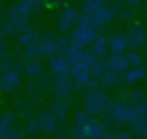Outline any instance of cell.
Masks as SVG:
<instances>
[{"mask_svg": "<svg viewBox=\"0 0 147 139\" xmlns=\"http://www.w3.org/2000/svg\"><path fill=\"white\" fill-rule=\"evenodd\" d=\"M114 102L111 101L109 94L102 90H96L86 94L84 99L85 110L92 116L98 117L103 114H109Z\"/></svg>", "mask_w": 147, "mask_h": 139, "instance_id": "obj_1", "label": "cell"}, {"mask_svg": "<svg viewBox=\"0 0 147 139\" xmlns=\"http://www.w3.org/2000/svg\"><path fill=\"white\" fill-rule=\"evenodd\" d=\"M92 75L99 82L100 87L105 88L116 87L122 80L121 75L113 72L105 61H96V63L92 67Z\"/></svg>", "mask_w": 147, "mask_h": 139, "instance_id": "obj_2", "label": "cell"}, {"mask_svg": "<svg viewBox=\"0 0 147 139\" xmlns=\"http://www.w3.org/2000/svg\"><path fill=\"white\" fill-rule=\"evenodd\" d=\"M136 107L130 105L127 101H118L114 103L110 113L109 118L111 122L116 123L117 125H131L136 118Z\"/></svg>", "mask_w": 147, "mask_h": 139, "instance_id": "obj_3", "label": "cell"}, {"mask_svg": "<svg viewBox=\"0 0 147 139\" xmlns=\"http://www.w3.org/2000/svg\"><path fill=\"white\" fill-rule=\"evenodd\" d=\"M107 132L106 125L98 118L93 117L85 126H75L71 130V137L75 139H101Z\"/></svg>", "mask_w": 147, "mask_h": 139, "instance_id": "obj_4", "label": "cell"}, {"mask_svg": "<svg viewBox=\"0 0 147 139\" xmlns=\"http://www.w3.org/2000/svg\"><path fill=\"white\" fill-rule=\"evenodd\" d=\"M126 41H127V47L130 49L137 51L140 47H144L147 43V32L145 26L139 23V22H134L132 24H130L124 33Z\"/></svg>", "mask_w": 147, "mask_h": 139, "instance_id": "obj_5", "label": "cell"}, {"mask_svg": "<svg viewBox=\"0 0 147 139\" xmlns=\"http://www.w3.org/2000/svg\"><path fill=\"white\" fill-rule=\"evenodd\" d=\"M69 75L74 80L75 87L77 88H84L86 84L93 78L92 67L86 62H77L71 64Z\"/></svg>", "mask_w": 147, "mask_h": 139, "instance_id": "obj_6", "label": "cell"}, {"mask_svg": "<svg viewBox=\"0 0 147 139\" xmlns=\"http://www.w3.org/2000/svg\"><path fill=\"white\" fill-rule=\"evenodd\" d=\"M74 88H75V84L69 74L54 76L52 80V90L56 100L68 99V96L71 94Z\"/></svg>", "mask_w": 147, "mask_h": 139, "instance_id": "obj_7", "label": "cell"}, {"mask_svg": "<svg viewBox=\"0 0 147 139\" xmlns=\"http://www.w3.org/2000/svg\"><path fill=\"white\" fill-rule=\"evenodd\" d=\"M136 118L130 125V132L139 138L147 137V105L136 107Z\"/></svg>", "mask_w": 147, "mask_h": 139, "instance_id": "obj_8", "label": "cell"}, {"mask_svg": "<svg viewBox=\"0 0 147 139\" xmlns=\"http://www.w3.org/2000/svg\"><path fill=\"white\" fill-rule=\"evenodd\" d=\"M78 16H79V11L75 7L67 6L65 8H63V10L60 14L59 23H57L59 29L62 32H65V31L71 30L72 26L76 25L77 20H78Z\"/></svg>", "mask_w": 147, "mask_h": 139, "instance_id": "obj_9", "label": "cell"}, {"mask_svg": "<svg viewBox=\"0 0 147 139\" xmlns=\"http://www.w3.org/2000/svg\"><path fill=\"white\" fill-rule=\"evenodd\" d=\"M40 1H36V0H25V1H21L15 3L9 11L15 13L26 20H29L30 16H32L41 6Z\"/></svg>", "mask_w": 147, "mask_h": 139, "instance_id": "obj_10", "label": "cell"}, {"mask_svg": "<svg viewBox=\"0 0 147 139\" xmlns=\"http://www.w3.org/2000/svg\"><path fill=\"white\" fill-rule=\"evenodd\" d=\"M47 65H48V70L54 76L69 74L70 68H71V63L69 62V60L64 55H56V56L51 57L48 60Z\"/></svg>", "mask_w": 147, "mask_h": 139, "instance_id": "obj_11", "label": "cell"}, {"mask_svg": "<svg viewBox=\"0 0 147 139\" xmlns=\"http://www.w3.org/2000/svg\"><path fill=\"white\" fill-rule=\"evenodd\" d=\"M37 122L39 124L40 130L46 134L55 132L59 124V119L51 111H41L37 117Z\"/></svg>", "mask_w": 147, "mask_h": 139, "instance_id": "obj_12", "label": "cell"}, {"mask_svg": "<svg viewBox=\"0 0 147 139\" xmlns=\"http://www.w3.org/2000/svg\"><path fill=\"white\" fill-rule=\"evenodd\" d=\"M114 16H115V14H114L113 7H109L108 5H105L99 10H96L91 17L93 20V23H94L95 28L99 29V28H103V26H107L108 24H110Z\"/></svg>", "mask_w": 147, "mask_h": 139, "instance_id": "obj_13", "label": "cell"}, {"mask_svg": "<svg viewBox=\"0 0 147 139\" xmlns=\"http://www.w3.org/2000/svg\"><path fill=\"white\" fill-rule=\"evenodd\" d=\"M21 83V75L15 70H6L0 76V88L3 91H11L18 87Z\"/></svg>", "mask_w": 147, "mask_h": 139, "instance_id": "obj_14", "label": "cell"}, {"mask_svg": "<svg viewBox=\"0 0 147 139\" xmlns=\"http://www.w3.org/2000/svg\"><path fill=\"white\" fill-rule=\"evenodd\" d=\"M109 52L111 54H125L127 51V41L124 33L115 32L108 38Z\"/></svg>", "mask_w": 147, "mask_h": 139, "instance_id": "obj_15", "label": "cell"}, {"mask_svg": "<svg viewBox=\"0 0 147 139\" xmlns=\"http://www.w3.org/2000/svg\"><path fill=\"white\" fill-rule=\"evenodd\" d=\"M71 37L72 39L79 41L83 45H92L93 41L96 39L98 37V31L96 29H85V28H77L75 26V29L71 32Z\"/></svg>", "mask_w": 147, "mask_h": 139, "instance_id": "obj_16", "label": "cell"}, {"mask_svg": "<svg viewBox=\"0 0 147 139\" xmlns=\"http://www.w3.org/2000/svg\"><path fill=\"white\" fill-rule=\"evenodd\" d=\"M106 62L109 69L117 75H123L125 71L130 69L127 60L124 54H111Z\"/></svg>", "mask_w": 147, "mask_h": 139, "instance_id": "obj_17", "label": "cell"}, {"mask_svg": "<svg viewBox=\"0 0 147 139\" xmlns=\"http://www.w3.org/2000/svg\"><path fill=\"white\" fill-rule=\"evenodd\" d=\"M147 77V70L145 67L130 68L122 75V82L126 85H134L142 82Z\"/></svg>", "mask_w": 147, "mask_h": 139, "instance_id": "obj_18", "label": "cell"}, {"mask_svg": "<svg viewBox=\"0 0 147 139\" xmlns=\"http://www.w3.org/2000/svg\"><path fill=\"white\" fill-rule=\"evenodd\" d=\"M40 40H41V34L36 29H32V28L25 29L18 36V43L25 47L37 45L40 43Z\"/></svg>", "mask_w": 147, "mask_h": 139, "instance_id": "obj_19", "label": "cell"}, {"mask_svg": "<svg viewBox=\"0 0 147 139\" xmlns=\"http://www.w3.org/2000/svg\"><path fill=\"white\" fill-rule=\"evenodd\" d=\"M125 101H127L133 107L147 105V92L140 87L127 90V95H126Z\"/></svg>", "mask_w": 147, "mask_h": 139, "instance_id": "obj_20", "label": "cell"}, {"mask_svg": "<svg viewBox=\"0 0 147 139\" xmlns=\"http://www.w3.org/2000/svg\"><path fill=\"white\" fill-rule=\"evenodd\" d=\"M92 53L95 55L96 59H105L109 53L108 38L105 36H98L92 44Z\"/></svg>", "mask_w": 147, "mask_h": 139, "instance_id": "obj_21", "label": "cell"}, {"mask_svg": "<svg viewBox=\"0 0 147 139\" xmlns=\"http://www.w3.org/2000/svg\"><path fill=\"white\" fill-rule=\"evenodd\" d=\"M70 105H71V102L68 99L56 100L51 106V113L59 121H63L67 117V114H68V110L70 108Z\"/></svg>", "mask_w": 147, "mask_h": 139, "instance_id": "obj_22", "label": "cell"}, {"mask_svg": "<svg viewBox=\"0 0 147 139\" xmlns=\"http://www.w3.org/2000/svg\"><path fill=\"white\" fill-rule=\"evenodd\" d=\"M105 5H107L106 1H101V0H86V1H84L82 3L80 14L87 15V16H92L96 10H99Z\"/></svg>", "mask_w": 147, "mask_h": 139, "instance_id": "obj_23", "label": "cell"}, {"mask_svg": "<svg viewBox=\"0 0 147 139\" xmlns=\"http://www.w3.org/2000/svg\"><path fill=\"white\" fill-rule=\"evenodd\" d=\"M24 69H25V74H26L28 77L39 78L40 75L42 74L44 65H42V62L39 59L38 60H31V61H28Z\"/></svg>", "mask_w": 147, "mask_h": 139, "instance_id": "obj_24", "label": "cell"}, {"mask_svg": "<svg viewBox=\"0 0 147 139\" xmlns=\"http://www.w3.org/2000/svg\"><path fill=\"white\" fill-rule=\"evenodd\" d=\"M124 55H125V57H126V60H127V63H129V67H130V68L144 67L145 59H144V56L141 55V53H139L138 51L129 49V51H126V53H125Z\"/></svg>", "mask_w": 147, "mask_h": 139, "instance_id": "obj_25", "label": "cell"}, {"mask_svg": "<svg viewBox=\"0 0 147 139\" xmlns=\"http://www.w3.org/2000/svg\"><path fill=\"white\" fill-rule=\"evenodd\" d=\"M16 119V115L13 113L0 114V136H3L9 128L13 126V123Z\"/></svg>", "mask_w": 147, "mask_h": 139, "instance_id": "obj_26", "label": "cell"}, {"mask_svg": "<svg viewBox=\"0 0 147 139\" xmlns=\"http://www.w3.org/2000/svg\"><path fill=\"white\" fill-rule=\"evenodd\" d=\"M93 117L84 109V110H79L75 114L74 116V123H75V126L76 128H83L85 126Z\"/></svg>", "mask_w": 147, "mask_h": 139, "instance_id": "obj_27", "label": "cell"}, {"mask_svg": "<svg viewBox=\"0 0 147 139\" xmlns=\"http://www.w3.org/2000/svg\"><path fill=\"white\" fill-rule=\"evenodd\" d=\"M116 14L119 15L121 20H123V21H125V22H129V23H131V22L136 18V16H137V11H136V9L132 8V7H130V6L123 8L122 10L117 11ZM116 14H115V15H116Z\"/></svg>", "mask_w": 147, "mask_h": 139, "instance_id": "obj_28", "label": "cell"}, {"mask_svg": "<svg viewBox=\"0 0 147 139\" xmlns=\"http://www.w3.org/2000/svg\"><path fill=\"white\" fill-rule=\"evenodd\" d=\"M24 56L31 61V60H38L41 55V49H40V45L37 44V45H33V46H29L26 47V51L24 53Z\"/></svg>", "mask_w": 147, "mask_h": 139, "instance_id": "obj_29", "label": "cell"}, {"mask_svg": "<svg viewBox=\"0 0 147 139\" xmlns=\"http://www.w3.org/2000/svg\"><path fill=\"white\" fill-rule=\"evenodd\" d=\"M40 128H39V124L37 122V119H30L25 126V132L30 136H37L39 134L40 132Z\"/></svg>", "mask_w": 147, "mask_h": 139, "instance_id": "obj_30", "label": "cell"}, {"mask_svg": "<svg viewBox=\"0 0 147 139\" xmlns=\"http://www.w3.org/2000/svg\"><path fill=\"white\" fill-rule=\"evenodd\" d=\"M8 139H22L23 138V132L20 128L17 126H11L7 130V132L3 134Z\"/></svg>", "mask_w": 147, "mask_h": 139, "instance_id": "obj_31", "label": "cell"}, {"mask_svg": "<svg viewBox=\"0 0 147 139\" xmlns=\"http://www.w3.org/2000/svg\"><path fill=\"white\" fill-rule=\"evenodd\" d=\"M114 139H132V136L127 131H118L114 134Z\"/></svg>", "mask_w": 147, "mask_h": 139, "instance_id": "obj_32", "label": "cell"}, {"mask_svg": "<svg viewBox=\"0 0 147 139\" xmlns=\"http://www.w3.org/2000/svg\"><path fill=\"white\" fill-rule=\"evenodd\" d=\"M5 47H6V44L0 39V52H3L5 51Z\"/></svg>", "mask_w": 147, "mask_h": 139, "instance_id": "obj_33", "label": "cell"}, {"mask_svg": "<svg viewBox=\"0 0 147 139\" xmlns=\"http://www.w3.org/2000/svg\"><path fill=\"white\" fill-rule=\"evenodd\" d=\"M142 7H144V9L147 11V1L146 2H144V5H142Z\"/></svg>", "mask_w": 147, "mask_h": 139, "instance_id": "obj_34", "label": "cell"}, {"mask_svg": "<svg viewBox=\"0 0 147 139\" xmlns=\"http://www.w3.org/2000/svg\"><path fill=\"white\" fill-rule=\"evenodd\" d=\"M144 51H145V54H146V56H147V43H146V45L144 46Z\"/></svg>", "mask_w": 147, "mask_h": 139, "instance_id": "obj_35", "label": "cell"}, {"mask_svg": "<svg viewBox=\"0 0 147 139\" xmlns=\"http://www.w3.org/2000/svg\"><path fill=\"white\" fill-rule=\"evenodd\" d=\"M0 139H8L7 137H5V136H0Z\"/></svg>", "mask_w": 147, "mask_h": 139, "instance_id": "obj_36", "label": "cell"}, {"mask_svg": "<svg viewBox=\"0 0 147 139\" xmlns=\"http://www.w3.org/2000/svg\"><path fill=\"white\" fill-rule=\"evenodd\" d=\"M57 139H69V138H65V137H61V138H57Z\"/></svg>", "mask_w": 147, "mask_h": 139, "instance_id": "obj_37", "label": "cell"}, {"mask_svg": "<svg viewBox=\"0 0 147 139\" xmlns=\"http://www.w3.org/2000/svg\"><path fill=\"white\" fill-rule=\"evenodd\" d=\"M145 68H146V70H147V65H146V67H145Z\"/></svg>", "mask_w": 147, "mask_h": 139, "instance_id": "obj_38", "label": "cell"}]
</instances>
